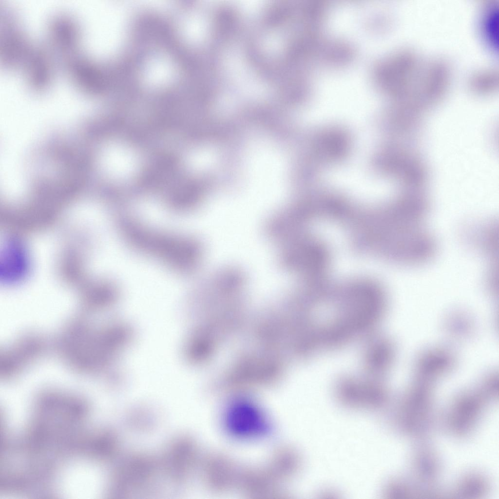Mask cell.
I'll return each mask as SVG.
<instances>
[{
	"instance_id": "obj_1",
	"label": "cell",
	"mask_w": 499,
	"mask_h": 499,
	"mask_svg": "<svg viewBox=\"0 0 499 499\" xmlns=\"http://www.w3.org/2000/svg\"><path fill=\"white\" fill-rule=\"evenodd\" d=\"M109 333L78 319L69 324L60 335L57 347L70 368L84 374L102 369L107 360L111 340Z\"/></svg>"
},
{
	"instance_id": "obj_2",
	"label": "cell",
	"mask_w": 499,
	"mask_h": 499,
	"mask_svg": "<svg viewBox=\"0 0 499 499\" xmlns=\"http://www.w3.org/2000/svg\"><path fill=\"white\" fill-rule=\"evenodd\" d=\"M46 343L40 336L29 334L19 338L1 352L0 376L4 380L15 378L44 353Z\"/></svg>"
},
{
	"instance_id": "obj_3",
	"label": "cell",
	"mask_w": 499,
	"mask_h": 499,
	"mask_svg": "<svg viewBox=\"0 0 499 499\" xmlns=\"http://www.w3.org/2000/svg\"><path fill=\"white\" fill-rule=\"evenodd\" d=\"M225 421L230 431L241 437L258 436L268 429L267 422L260 410L247 402L231 405L227 411Z\"/></svg>"
},
{
	"instance_id": "obj_4",
	"label": "cell",
	"mask_w": 499,
	"mask_h": 499,
	"mask_svg": "<svg viewBox=\"0 0 499 499\" xmlns=\"http://www.w3.org/2000/svg\"><path fill=\"white\" fill-rule=\"evenodd\" d=\"M338 384L337 393L339 398L350 405L376 407L383 401V390L378 384H362L345 378Z\"/></svg>"
},
{
	"instance_id": "obj_5",
	"label": "cell",
	"mask_w": 499,
	"mask_h": 499,
	"mask_svg": "<svg viewBox=\"0 0 499 499\" xmlns=\"http://www.w3.org/2000/svg\"><path fill=\"white\" fill-rule=\"evenodd\" d=\"M391 357V348L384 341L373 343L365 354V364L369 372L378 376L386 368Z\"/></svg>"
},
{
	"instance_id": "obj_6",
	"label": "cell",
	"mask_w": 499,
	"mask_h": 499,
	"mask_svg": "<svg viewBox=\"0 0 499 499\" xmlns=\"http://www.w3.org/2000/svg\"><path fill=\"white\" fill-rule=\"evenodd\" d=\"M487 12L488 13L486 14L482 23L483 31L484 32L487 39H489L491 42L495 45V39H497L496 36H497L496 32H497L498 21V8H496L494 4Z\"/></svg>"
},
{
	"instance_id": "obj_7",
	"label": "cell",
	"mask_w": 499,
	"mask_h": 499,
	"mask_svg": "<svg viewBox=\"0 0 499 499\" xmlns=\"http://www.w3.org/2000/svg\"><path fill=\"white\" fill-rule=\"evenodd\" d=\"M496 76L495 74H486L485 75H481V77L478 76L473 81V86L475 89L478 91H487L494 86L496 81Z\"/></svg>"
}]
</instances>
